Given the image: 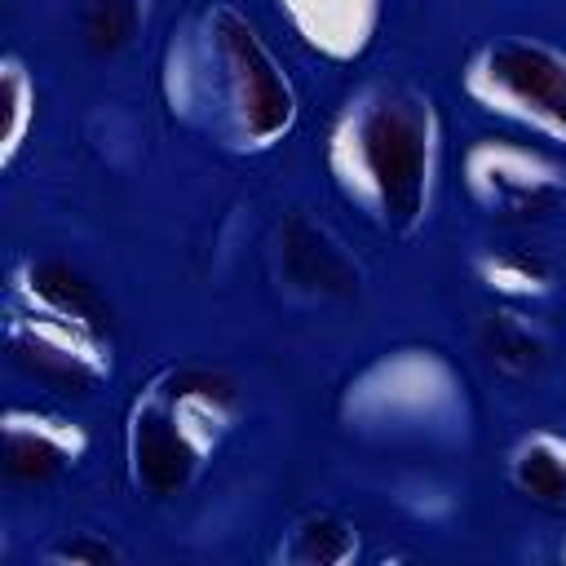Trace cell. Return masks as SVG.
Segmentation results:
<instances>
[{
  "label": "cell",
  "mask_w": 566,
  "mask_h": 566,
  "mask_svg": "<svg viewBox=\"0 0 566 566\" xmlns=\"http://www.w3.org/2000/svg\"><path fill=\"white\" fill-rule=\"evenodd\" d=\"M159 97L172 124L226 155H265L292 137L301 97L256 22L230 4H195L164 40Z\"/></svg>",
  "instance_id": "obj_1"
},
{
  "label": "cell",
  "mask_w": 566,
  "mask_h": 566,
  "mask_svg": "<svg viewBox=\"0 0 566 566\" xmlns=\"http://www.w3.org/2000/svg\"><path fill=\"white\" fill-rule=\"evenodd\" d=\"M442 111L433 93L407 80H367L354 88L323 142L336 195L389 239H416L442 181Z\"/></svg>",
  "instance_id": "obj_2"
},
{
  "label": "cell",
  "mask_w": 566,
  "mask_h": 566,
  "mask_svg": "<svg viewBox=\"0 0 566 566\" xmlns=\"http://www.w3.org/2000/svg\"><path fill=\"white\" fill-rule=\"evenodd\" d=\"M243 411L239 385L203 363L155 367L124 407V473L142 500L186 495Z\"/></svg>",
  "instance_id": "obj_3"
},
{
  "label": "cell",
  "mask_w": 566,
  "mask_h": 566,
  "mask_svg": "<svg viewBox=\"0 0 566 566\" xmlns=\"http://www.w3.org/2000/svg\"><path fill=\"white\" fill-rule=\"evenodd\" d=\"M4 345L27 376L53 389L88 394L115 371L106 301L80 270L53 256H18L9 265Z\"/></svg>",
  "instance_id": "obj_4"
},
{
  "label": "cell",
  "mask_w": 566,
  "mask_h": 566,
  "mask_svg": "<svg viewBox=\"0 0 566 566\" xmlns=\"http://www.w3.org/2000/svg\"><path fill=\"white\" fill-rule=\"evenodd\" d=\"M336 416L371 442H455L469 433V385L447 354L398 345L345 380Z\"/></svg>",
  "instance_id": "obj_5"
},
{
  "label": "cell",
  "mask_w": 566,
  "mask_h": 566,
  "mask_svg": "<svg viewBox=\"0 0 566 566\" xmlns=\"http://www.w3.org/2000/svg\"><path fill=\"white\" fill-rule=\"evenodd\" d=\"M464 97L522 128L535 142L566 150V49L539 35H491L460 66Z\"/></svg>",
  "instance_id": "obj_6"
},
{
  "label": "cell",
  "mask_w": 566,
  "mask_h": 566,
  "mask_svg": "<svg viewBox=\"0 0 566 566\" xmlns=\"http://www.w3.org/2000/svg\"><path fill=\"white\" fill-rule=\"evenodd\" d=\"M460 186L495 221H539L566 199V164L517 137H478L460 155Z\"/></svg>",
  "instance_id": "obj_7"
},
{
  "label": "cell",
  "mask_w": 566,
  "mask_h": 566,
  "mask_svg": "<svg viewBox=\"0 0 566 566\" xmlns=\"http://www.w3.org/2000/svg\"><path fill=\"white\" fill-rule=\"evenodd\" d=\"M88 455V429L49 407H4L0 416V460L13 482L40 486L62 478Z\"/></svg>",
  "instance_id": "obj_8"
},
{
  "label": "cell",
  "mask_w": 566,
  "mask_h": 566,
  "mask_svg": "<svg viewBox=\"0 0 566 566\" xmlns=\"http://www.w3.org/2000/svg\"><path fill=\"white\" fill-rule=\"evenodd\" d=\"M279 279L287 292L310 301H345L358 292V261L345 252V243L314 217L287 212L279 221Z\"/></svg>",
  "instance_id": "obj_9"
},
{
  "label": "cell",
  "mask_w": 566,
  "mask_h": 566,
  "mask_svg": "<svg viewBox=\"0 0 566 566\" xmlns=\"http://www.w3.org/2000/svg\"><path fill=\"white\" fill-rule=\"evenodd\" d=\"M287 31L323 62L354 66L385 18V0H274Z\"/></svg>",
  "instance_id": "obj_10"
},
{
  "label": "cell",
  "mask_w": 566,
  "mask_h": 566,
  "mask_svg": "<svg viewBox=\"0 0 566 566\" xmlns=\"http://www.w3.org/2000/svg\"><path fill=\"white\" fill-rule=\"evenodd\" d=\"M509 486L544 509H566V433L557 429H531L522 433L504 455Z\"/></svg>",
  "instance_id": "obj_11"
},
{
  "label": "cell",
  "mask_w": 566,
  "mask_h": 566,
  "mask_svg": "<svg viewBox=\"0 0 566 566\" xmlns=\"http://www.w3.org/2000/svg\"><path fill=\"white\" fill-rule=\"evenodd\" d=\"M358 526L336 509H310L301 513L283 539L279 562L283 566H349L358 557Z\"/></svg>",
  "instance_id": "obj_12"
},
{
  "label": "cell",
  "mask_w": 566,
  "mask_h": 566,
  "mask_svg": "<svg viewBox=\"0 0 566 566\" xmlns=\"http://www.w3.org/2000/svg\"><path fill=\"white\" fill-rule=\"evenodd\" d=\"M478 345H482L486 363L509 380H531L544 367V354H548L539 327L517 310L486 314L482 327H478Z\"/></svg>",
  "instance_id": "obj_13"
},
{
  "label": "cell",
  "mask_w": 566,
  "mask_h": 566,
  "mask_svg": "<svg viewBox=\"0 0 566 566\" xmlns=\"http://www.w3.org/2000/svg\"><path fill=\"white\" fill-rule=\"evenodd\" d=\"M473 270H478V283H482L491 296L513 301V305L539 301V296L553 292V270H548V261L535 256V252H526V248H491V252H482V256L473 261Z\"/></svg>",
  "instance_id": "obj_14"
},
{
  "label": "cell",
  "mask_w": 566,
  "mask_h": 566,
  "mask_svg": "<svg viewBox=\"0 0 566 566\" xmlns=\"http://www.w3.org/2000/svg\"><path fill=\"white\" fill-rule=\"evenodd\" d=\"M0 168H13L35 128V75L18 53L0 57Z\"/></svg>",
  "instance_id": "obj_15"
},
{
  "label": "cell",
  "mask_w": 566,
  "mask_h": 566,
  "mask_svg": "<svg viewBox=\"0 0 566 566\" xmlns=\"http://www.w3.org/2000/svg\"><path fill=\"white\" fill-rule=\"evenodd\" d=\"M150 22V0H80V35L93 53H124Z\"/></svg>",
  "instance_id": "obj_16"
},
{
  "label": "cell",
  "mask_w": 566,
  "mask_h": 566,
  "mask_svg": "<svg viewBox=\"0 0 566 566\" xmlns=\"http://www.w3.org/2000/svg\"><path fill=\"white\" fill-rule=\"evenodd\" d=\"M44 562L49 566H119L124 553H119V544H111L97 531H66L62 539H53L44 548Z\"/></svg>",
  "instance_id": "obj_17"
},
{
  "label": "cell",
  "mask_w": 566,
  "mask_h": 566,
  "mask_svg": "<svg viewBox=\"0 0 566 566\" xmlns=\"http://www.w3.org/2000/svg\"><path fill=\"white\" fill-rule=\"evenodd\" d=\"M562 562H566V539H562Z\"/></svg>",
  "instance_id": "obj_18"
}]
</instances>
